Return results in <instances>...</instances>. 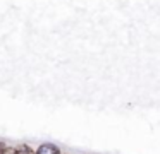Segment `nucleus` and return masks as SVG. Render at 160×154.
<instances>
[{"label":"nucleus","mask_w":160,"mask_h":154,"mask_svg":"<svg viewBox=\"0 0 160 154\" xmlns=\"http://www.w3.org/2000/svg\"><path fill=\"white\" fill-rule=\"evenodd\" d=\"M60 147L53 142H42L40 146H36L35 154H60Z\"/></svg>","instance_id":"1"},{"label":"nucleus","mask_w":160,"mask_h":154,"mask_svg":"<svg viewBox=\"0 0 160 154\" xmlns=\"http://www.w3.org/2000/svg\"><path fill=\"white\" fill-rule=\"evenodd\" d=\"M16 154H35V149H33L29 144L21 142V144L16 146Z\"/></svg>","instance_id":"2"},{"label":"nucleus","mask_w":160,"mask_h":154,"mask_svg":"<svg viewBox=\"0 0 160 154\" xmlns=\"http://www.w3.org/2000/svg\"><path fill=\"white\" fill-rule=\"evenodd\" d=\"M2 154H16V146H9L7 144V147L4 149V152Z\"/></svg>","instance_id":"3"},{"label":"nucleus","mask_w":160,"mask_h":154,"mask_svg":"<svg viewBox=\"0 0 160 154\" xmlns=\"http://www.w3.org/2000/svg\"><path fill=\"white\" fill-rule=\"evenodd\" d=\"M5 147H7V144H5L4 140H0V154L4 152V149H5Z\"/></svg>","instance_id":"4"},{"label":"nucleus","mask_w":160,"mask_h":154,"mask_svg":"<svg viewBox=\"0 0 160 154\" xmlns=\"http://www.w3.org/2000/svg\"><path fill=\"white\" fill-rule=\"evenodd\" d=\"M60 154H66V152H60Z\"/></svg>","instance_id":"5"}]
</instances>
